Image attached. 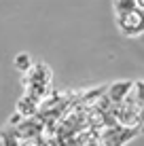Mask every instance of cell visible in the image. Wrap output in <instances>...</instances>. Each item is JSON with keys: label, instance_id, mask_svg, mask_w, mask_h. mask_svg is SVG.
Here are the masks:
<instances>
[{"label": "cell", "instance_id": "obj_1", "mask_svg": "<svg viewBox=\"0 0 144 146\" xmlns=\"http://www.w3.org/2000/svg\"><path fill=\"white\" fill-rule=\"evenodd\" d=\"M112 13H115V23L121 34H125V36L144 34V9L138 4V0L115 2Z\"/></svg>", "mask_w": 144, "mask_h": 146}, {"label": "cell", "instance_id": "obj_2", "mask_svg": "<svg viewBox=\"0 0 144 146\" xmlns=\"http://www.w3.org/2000/svg\"><path fill=\"white\" fill-rule=\"evenodd\" d=\"M23 83H26V98L42 106L51 89V70L47 64H34V68L26 74Z\"/></svg>", "mask_w": 144, "mask_h": 146}, {"label": "cell", "instance_id": "obj_3", "mask_svg": "<svg viewBox=\"0 0 144 146\" xmlns=\"http://www.w3.org/2000/svg\"><path fill=\"white\" fill-rule=\"evenodd\" d=\"M13 64H15V68H17L19 72H23V74H28L30 70L34 68V62H32V57H30L28 53H19V55H15Z\"/></svg>", "mask_w": 144, "mask_h": 146}, {"label": "cell", "instance_id": "obj_4", "mask_svg": "<svg viewBox=\"0 0 144 146\" xmlns=\"http://www.w3.org/2000/svg\"><path fill=\"white\" fill-rule=\"evenodd\" d=\"M131 98L138 104V108L144 112V80H136L131 87Z\"/></svg>", "mask_w": 144, "mask_h": 146}]
</instances>
